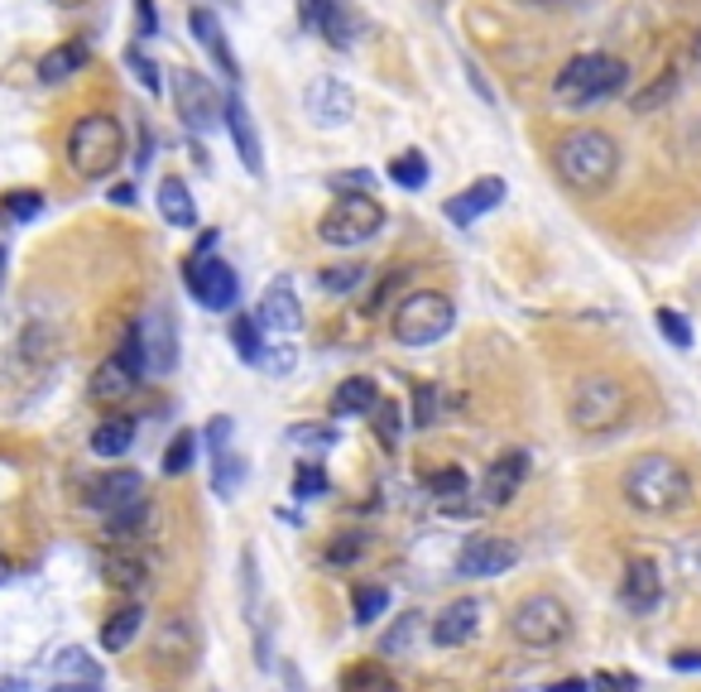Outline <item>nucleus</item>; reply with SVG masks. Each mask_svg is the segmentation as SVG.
<instances>
[{
	"mask_svg": "<svg viewBox=\"0 0 701 692\" xmlns=\"http://www.w3.org/2000/svg\"><path fill=\"white\" fill-rule=\"evenodd\" d=\"M466 486H471V481H466L461 467H443V471L428 476V490H433V496H443V500H461Z\"/></svg>",
	"mask_w": 701,
	"mask_h": 692,
	"instance_id": "obj_41",
	"label": "nucleus"
},
{
	"mask_svg": "<svg viewBox=\"0 0 701 692\" xmlns=\"http://www.w3.org/2000/svg\"><path fill=\"white\" fill-rule=\"evenodd\" d=\"M125 68L135 72V82L144 86V92H164V78H159V63L154 58H144V49H125Z\"/></svg>",
	"mask_w": 701,
	"mask_h": 692,
	"instance_id": "obj_40",
	"label": "nucleus"
},
{
	"mask_svg": "<svg viewBox=\"0 0 701 692\" xmlns=\"http://www.w3.org/2000/svg\"><path fill=\"white\" fill-rule=\"evenodd\" d=\"M144 519H150V500H140V505H130V510L111 515V533H135Z\"/></svg>",
	"mask_w": 701,
	"mask_h": 692,
	"instance_id": "obj_50",
	"label": "nucleus"
},
{
	"mask_svg": "<svg viewBox=\"0 0 701 692\" xmlns=\"http://www.w3.org/2000/svg\"><path fill=\"white\" fill-rule=\"evenodd\" d=\"M624 82H630V63L616 53H577L567 58L562 72L552 78V96L562 101V106H596V101L624 92Z\"/></svg>",
	"mask_w": 701,
	"mask_h": 692,
	"instance_id": "obj_3",
	"label": "nucleus"
},
{
	"mask_svg": "<svg viewBox=\"0 0 701 692\" xmlns=\"http://www.w3.org/2000/svg\"><path fill=\"white\" fill-rule=\"evenodd\" d=\"M379 404V385L365 380V375H350V380L337 385V395H332V414L337 418H350V414H370Z\"/></svg>",
	"mask_w": 701,
	"mask_h": 692,
	"instance_id": "obj_26",
	"label": "nucleus"
},
{
	"mask_svg": "<svg viewBox=\"0 0 701 692\" xmlns=\"http://www.w3.org/2000/svg\"><path fill=\"white\" fill-rule=\"evenodd\" d=\"M389 179L399 183V187H408V193H418V187L433 179V164H428V159H423L418 150H408V154H399V159L389 164Z\"/></svg>",
	"mask_w": 701,
	"mask_h": 692,
	"instance_id": "obj_33",
	"label": "nucleus"
},
{
	"mask_svg": "<svg viewBox=\"0 0 701 692\" xmlns=\"http://www.w3.org/2000/svg\"><path fill=\"white\" fill-rule=\"evenodd\" d=\"M144 562L140 558H130V553H106L101 558V582L115 587V591H140L144 587Z\"/></svg>",
	"mask_w": 701,
	"mask_h": 692,
	"instance_id": "obj_30",
	"label": "nucleus"
},
{
	"mask_svg": "<svg viewBox=\"0 0 701 692\" xmlns=\"http://www.w3.org/2000/svg\"><path fill=\"white\" fill-rule=\"evenodd\" d=\"M399 284H404V269H394V274H389V279H385V284H379V288H375L370 308H375V313H379V308H385V303H389V294H394V288H399Z\"/></svg>",
	"mask_w": 701,
	"mask_h": 692,
	"instance_id": "obj_54",
	"label": "nucleus"
},
{
	"mask_svg": "<svg viewBox=\"0 0 701 692\" xmlns=\"http://www.w3.org/2000/svg\"><path fill=\"white\" fill-rule=\"evenodd\" d=\"M337 688H342V692H399L394 673H389L379 659H365V663H350V669H342Z\"/></svg>",
	"mask_w": 701,
	"mask_h": 692,
	"instance_id": "obj_27",
	"label": "nucleus"
},
{
	"mask_svg": "<svg viewBox=\"0 0 701 692\" xmlns=\"http://www.w3.org/2000/svg\"><path fill=\"white\" fill-rule=\"evenodd\" d=\"M624 500L639 515H678L692 505V476L678 457L668 452H644L624 471Z\"/></svg>",
	"mask_w": 701,
	"mask_h": 692,
	"instance_id": "obj_1",
	"label": "nucleus"
},
{
	"mask_svg": "<svg viewBox=\"0 0 701 692\" xmlns=\"http://www.w3.org/2000/svg\"><path fill=\"white\" fill-rule=\"evenodd\" d=\"M509 634H515L524 649H558V644L572 640V611H567V601L552 597V591H534V597H524L515 606Z\"/></svg>",
	"mask_w": 701,
	"mask_h": 692,
	"instance_id": "obj_6",
	"label": "nucleus"
},
{
	"mask_svg": "<svg viewBox=\"0 0 701 692\" xmlns=\"http://www.w3.org/2000/svg\"><path fill=\"white\" fill-rule=\"evenodd\" d=\"M294 342H274V346H265V370H274V375H288V370H294Z\"/></svg>",
	"mask_w": 701,
	"mask_h": 692,
	"instance_id": "obj_49",
	"label": "nucleus"
},
{
	"mask_svg": "<svg viewBox=\"0 0 701 692\" xmlns=\"http://www.w3.org/2000/svg\"><path fill=\"white\" fill-rule=\"evenodd\" d=\"M350 611H356V625H375L389 611V587H356L350 591Z\"/></svg>",
	"mask_w": 701,
	"mask_h": 692,
	"instance_id": "obj_35",
	"label": "nucleus"
},
{
	"mask_svg": "<svg viewBox=\"0 0 701 692\" xmlns=\"http://www.w3.org/2000/svg\"><path fill=\"white\" fill-rule=\"evenodd\" d=\"M183 284H187V294L197 298V308H207V313H226V308H236V298H241L236 269H231L226 260H216V255H193V260H187Z\"/></svg>",
	"mask_w": 701,
	"mask_h": 692,
	"instance_id": "obj_9",
	"label": "nucleus"
},
{
	"mask_svg": "<svg viewBox=\"0 0 701 692\" xmlns=\"http://www.w3.org/2000/svg\"><path fill=\"white\" fill-rule=\"evenodd\" d=\"M370 414H375V438L385 442V447L399 442V404H394V399H379Z\"/></svg>",
	"mask_w": 701,
	"mask_h": 692,
	"instance_id": "obj_43",
	"label": "nucleus"
},
{
	"mask_svg": "<svg viewBox=\"0 0 701 692\" xmlns=\"http://www.w3.org/2000/svg\"><path fill=\"white\" fill-rule=\"evenodd\" d=\"M288 442H294V447H317V452H323V447L337 442V428H332V424H298V428H288Z\"/></svg>",
	"mask_w": 701,
	"mask_h": 692,
	"instance_id": "obj_44",
	"label": "nucleus"
},
{
	"mask_svg": "<svg viewBox=\"0 0 701 692\" xmlns=\"http://www.w3.org/2000/svg\"><path fill=\"white\" fill-rule=\"evenodd\" d=\"M212 490L222 500H236V490H241V481H245V467H241V457L236 452H212Z\"/></svg>",
	"mask_w": 701,
	"mask_h": 692,
	"instance_id": "obj_32",
	"label": "nucleus"
},
{
	"mask_svg": "<svg viewBox=\"0 0 701 692\" xmlns=\"http://www.w3.org/2000/svg\"><path fill=\"white\" fill-rule=\"evenodd\" d=\"M135 14H140V39H154V29H159L154 0H135Z\"/></svg>",
	"mask_w": 701,
	"mask_h": 692,
	"instance_id": "obj_53",
	"label": "nucleus"
},
{
	"mask_svg": "<svg viewBox=\"0 0 701 692\" xmlns=\"http://www.w3.org/2000/svg\"><path fill=\"white\" fill-rule=\"evenodd\" d=\"M197 457V432H173V442L164 447V476H183L187 467H193Z\"/></svg>",
	"mask_w": 701,
	"mask_h": 692,
	"instance_id": "obj_37",
	"label": "nucleus"
},
{
	"mask_svg": "<svg viewBox=\"0 0 701 692\" xmlns=\"http://www.w3.org/2000/svg\"><path fill=\"white\" fill-rule=\"evenodd\" d=\"M327 496V471L317 467V461H298L294 471V500H317Z\"/></svg>",
	"mask_w": 701,
	"mask_h": 692,
	"instance_id": "obj_38",
	"label": "nucleus"
},
{
	"mask_svg": "<svg viewBox=\"0 0 701 692\" xmlns=\"http://www.w3.org/2000/svg\"><path fill=\"white\" fill-rule=\"evenodd\" d=\"M480 625V601L476 597H461V601H447L443 611L433 615V644L437 649H457L476 634Z\"/></svg>",
	"mask_w": 701,
	"mask_h": 692,
	"instance_id": "obj_20",
	"label": "nucleus"
},
{
	"mask_svg": "<svg viewBox=\"0 0 701 692\" xmlns=\"http://www.w3.org/2000/svg\"><path fill=\"white\" fill-rule=\"evenodd\" d=\"M673 669L678 673H701V649H682V654H673Z\"/></svg>",
	"mask_w": 701,
	"mask_h": 692,
	"instance_id": "obj_55",
	"label": "nucleus"
},
{
	"mask_svg": "<svg viewBox=\"0 0 701 692\" xmlns=\"http://www.w3.org/2000/svg\"><path fill=\"white\" fill-rule=\"evenodd\" d=\"M519 562V548L515 539L505 533H471L461 548H457V572L461 577H500Z\"/></svg>",
	"mask_w": 701,
	"mask_h": 692,
	"instance_id": "obj_12",
	"label": "nucleus"
},
{
	"mask_svg": "<svg viewBox=\"0 0 701 692\" xmlns=\"http://www.w3.org/2000/svg\"><path fill=\"white\" fill-rule=\"evenodd\" d=\"M433 404H437V385H418V395H414V424L418 428H433Z\"/></svg>",
	"mask_w": 701,
	"mask_h": 692,
	"instance_id": "obj_51",
	"label": "nucleus"
},
{
	"mask_svg": "<svg viewBox=\"0 0 701 692\" xmlns=\"http://www.w3.org/2000/svg\"><path fill=\"white\" fill-rule=\"evenodd\" d=\"M451 327H457V308H451L447 294H433V288H418V294H408L399 308H394V317H389L394 342H399V346H414V352H418V346L443 342Z\"/></svg>",
	"mask_w": 701,
	"mask_h": 692,
	"instance_id": "obj_5",
	"label": "nucleus"
},
{
	"mask_svg": "<svg viewBox=\"0 0 701 692\" xmlns=\"http://www.w3.org/2000/svg\"><path fill=\"white\" fill-rule=\"evenodd\" d=\"M6 207H10L14 222H29V216H39V212H43V197H39V193H29V187H20V193H10V197H6Z\"/></svg>",
	"mask_w": 701,
	"mask_h": 692,
	"instance_id": "obj_47",
	"label": "nucleus"
},
{
	"mask_svg": "<svg viewBox=\"0 0 701 692\" xmlns=\"http://www.w3.org/2000/svg\"><path fill=\"white\" fill-rule=\"evenodd\" d=\"M418 630H423V620H418V611H404L399 620H394V630L379 640V654H389V659H399V654H408V644L418 640Z\"/></svg>",
	"mask_w": 701,
	"mask_h": 692,
	"instance_id": "obj_36",
	"label": "nucleus"
},
{
	"mask_svg": "<svg viewBox=\"0 0 701 692\" xmlns=\"http://www.w3.org/2000/svg\"><path fill=\"white\" fill-rule=\"evenodd\" d=\"M303 106H308V115L323 130H337V125H346L350 115H356V92L342 82V78H313L308 82V92H303Z\"/></svg>",
	"mask_w": 701,
	"mask_h": 692,
	"instance_id": "obj_14",
	"label": "nucleus"
},
{
	"mask_svg": "<svg viewBox=\"0 0 701 692\" xmlns=\"http://www.w3.org/2000/svg\"><path fill=\"white\" fill-rule=\"evenodd\" d=\"M0 279H6V251H0Z\"/></svg>",
	"mask_w": 701,
	"mask_h": 692,
	"instance_id": "obj_62",
	"label": "nucleus"
},
{
	"mask_svg": "<svg viewBox=\"0 0 701 692\" xmlns=\"http://www.w3.org/2000/svg\"><path fill=\"white\" fill-rule=\"evenodd\" d=\"M231 342H236V356L245 366H260V360H265V327H260V317H251V313L231 317Z\"/></svg>",
	"mask_w": 701,
	"mask_h": 692,
	"instance_id": "obj_29",
	"label": "nucleus"
},
{
	"mask_svg": "<svg viewBox=\"0 0 701 692\" xmlns=\"http://www.w3.org/2000/svg\"><path fill=\"white\" fill-rule=\"evenodd\" d=\"M558 173H562V183L572 187V193H606L610 183H616V173H620V144L616 135H606V130H596V125H581L572 130V135H562L558 140Z\"/></svg>",
	"mask_w": 701,
	"mask_h": 692,
	"instance_id": "obj_2",
	"label": "nucleus"
},
{
	"mask_svg": "<svg viewBox=\"0 0 701 692\" xmlns=\"http://www.w3.org/2000/svg\"><path fill=\"white\" fill-rule=\"evenodd\" d=\"M317 279H323L327 294H350V288L365 279V265H356V260H346V265H327Z\"/></svg>",
	"mask_w": 701,
	"mask_h": 692,
	"instance_id": "obj_39",
	"label": "nucleus"
},
{
	"mask_svg": "<svg viewBox=\"0 0 701 692\" xmlns=\"http://www.w3.org/2000/svg\"><path fill=\"white\" fill-rule=\"evenodd\" d=\"M140 375H144V346H140V327H130L125 342H121V352L106 356V360L96 366V375H92V399L115 404V399L135 395Z\"/></svg>",
	"mask_w": 701,
	"mask_h": 692,
	"instance_id": "obj_11",
	"label": "nucleus"
},
{
	"mask_svg": "<svg viewBox=\"0 0 701 692\" xmlns=\"http://www.w3.org/2000/svg\"><path fill=\"white\" fill-rule=\"evenodd\" d=\"M222 125H226V135L231 144H236V154H241V164L245 173H265V154H260V135H255V121H251V111H245V101L241 96H226V106H222Z\"/></svg>",
	"mask_w": 701,
	"mask_h": 692,
	"instance_id": "obj_19",
	"label": "nucleus"
},
{
	"mask_svg": "<svg viewBox=\"0 0 701 692\" xmlns=\"http://www.w3.org/2000/svg\"><path fill=\"white\" fill-rule=\"evenodd\" d=\"M548 692H591V683H581V678H562V683H552Z\"/></svg>",
	"mask_w": 701,
	"mask_h": 692,
	"instance_id": "obj_56",
	"label": "nucleus"
},
{
	"mask_svg": "<svg viewBox=\"0 0 701 692\" xmlns=\"http://www.w3.org/2000/svg\"><path fill=\"white\" fill-rule=\"evenodd\" d=\"M193 34L202 43V53L216 63V72H222L226 82H241V63H236V53H231V43H226V34H222V24H216L212 10H193Z\"/></svg>",
	"mask_w": 701,
	"mask_h": 692,
	"instance_id": "obj_22",
	"label": "nucleus"
},
{
	"mask_svg": "<svg viewBox=\"0 0 701 692\" xmlns=\"http://www.w3.org/2000/svg\"><path fill=\"white\" fill-rule=\"evenodd\" d=\"M140 346H144V370L169 375L179 366V332H173V313L164 303H154L150 317L140 323Z\"/></svg>",
	"mask_w": 701,
	"mask_h": 692,
	"instance_id": "obj_13",
	"label": "nucleus"
},
{
	"mask_svg": "<svg viewBox=\"0 0 701 692\" xmlns=\"http://www.w3.org/2000/svg\"><path fill=\"white\" fill-rule=\"evenodd\" d=\"M144 500V476L140 471H106V476H96V481H87V505L101 515H121L130 510V505H140Z\"/></svg>",
	"mask_w": 701,
	"mask_h": 692,
	"instance_id": "obj_16",
	"label": "nucleus"
},
{
	"mask_svg": "<svg viewBox=\"0 0 701 692\" xmlns=\"http://www.w3.org/2000/svg\"><path fill=\"white\" fill-rule=\"evenodd\" d=\"M154 202H159V216H164L169 226H179V231L197 226V202H193V193H187L183 179H164V183H159Z\"/></svg>",
	"mask_w": 701,
	"mask_h": 692,
	"instance_id": "obj_23",
	"label": "nucleus"
},
{
	"mask_svg": "<svg viewBox=\"0 0 701 692\" xmlns=\"http://www.w3.org/2000/svg\"><path fill=\"white\" fill-rule=\"evenodd\" d=\"M140 625H144V606H121V611H111V620L106 625H101V649H106V654H121V649H130V640H135L140 634Z\"/></svg>",
	"mask_w": 701,
	"mask_h": 692,
	"instance_id": "obj_24",
	"label": "nucleus"
},
{
	"mask_svg": "<svg viewBox=\"0 0 701 692\" xmlns=\"http://www.w3.org/2000/svg\"><path fill=\"white\" fill-rule=\"evenodd\" d=\"M697 53H701V43H697Z\"/></svg>",
	"mask_w": 701,
	"mask_h": 692,
	"instance_id": "obj_63",
	"label": "nucleus"
},
{
	"mask_svg": "<svg viewBox=\"0 0 701 692\" xmlns=\"http://www.w3.org/2000/svg\"><path fill=\"white\" fill-rule=\"evenodd\" d=\"M524 476H529V452H519V447H515V452L495 457L490 471H486V481H480V500L500 510V505H509V500L519 496Z\"/></svg>",
	"mask_w": 701,
	"mask_h": 692,
	"instance_id": "obj_18",
	"label": "nucleus"
},
{
	"mask_svg": "<svg viewBox=\"0 0 701 692\" xmlns=\"http://www.w3.org/2000/svg\"><path fill=\"white\" fill-rule=\"evenodd\" d=\"M111 197H115V202H125V207H130V202H135V187L121 183V187H111Z\"/></svg>",
	"mask_w": 701,
	"mask_h": 692,
	"instance_id": "obj_57",
	"label": "nucleus"
},
{
	"mask_svg": "<svg viewBox=\"0 0 701 692\" xmlns=\"http://www.w3.org/2000/svg\"><path fill=\"white\" fill-rule=\"evenodd\" d=\"M125 159V130L115 115H82L68 135V164L78 179H111Z\"/></svg>",
	"mask_w": 701,
	"mask_h": 692,
	"instance_id": "obj_4",
	"label": "nucleus"
},
{
	"mask_svg": "<svg viewBox=\"0 0 701 692\" xmlns=\"http://www.w3.org/2000/svg\"><path fill=\"white\" fill-rule=\"evenodd\" d=\"M620 601L630 606L634 615H649L653 606L663 601V572H659V562L644 558V553H634L630 562H624V577H620Z\"/></svg>",
	"mask_w": 701,
	"mask_h": 692,
	"instance_id": "obj_15",
	"label": "nucleus"
},
{
	"mask_svg": "<svg viewBox=\"0 0 701 692\" xmlns=\"http://www.w3.org/2000/svg\"><path fill=\"white\" fill-rule=\"evenodd\" d=\"M673 92H678V72H663V78L653 82L649 92H639V96H634V111L644 115V111H653V106H663V101L673 96Z\"/></svg>",
	"mask_w": 701,
	"mask_h": 692,
	"instance_id": "obj_45",
	"label": "nucleus"
},
{
	"mask_svg": "<svg viewBox=\"0 0 701 692\" xmlns=\"http://www.w3.org/2000/svg\"><path fill=\"white\" fill-rule=\"evenodd\" d=\"M173 101H179V115L193 135H212L222 125V106L226 101L216 96V86L202 78L197 68H179L173 72Z\"/></svg>",
	"mask_w": 701,
	"mask_h": 692,
	"instance_id": "obj_10",
	"label": "nucleus"
},
{
	"mask_svg": "<svg viewBox=\"0 0 701 692\" xmlns=\"http://www.w3.org/2000/svg\"><path fill=\"white\" fill-rule=\"evenodd\" d=\"M659 332L668 342L678 346V352H692V323L682 313H673V308H659Z\"/></svg>",
	"mask_w": 701,
	"mask_h": 692,
	"instance_id": "obj_42",
	"label": "nucleus"
},
{
	"mask_svg": "<svg viewBox=\"0 0 701 692\" xmlns=\"http://www.w3.org/2000/svg\"><path fill=\"white\" fill-rule=\"evenodd\" d=\"M207 442H212V452H231V418H212Z\"/></svg>",
	"mask_w": 701,
	"mask_h": 692,
	"instance_id": "obj_52",
	"label": "nucleus"
},
{
	"mask_svg": "<svg viewBox=\"0 0 701 692\" xmlns=\"http://www.w3.org/2000/svg\"><path fill=\"white\" fill-rule=\"evenodd\" d=\"M87 63V43L82 39H72V43H58V49H49L39 58V82H49V86H58V82H68L72 72H78Z\"/></svg>",
	"mask_w": 701,
	"mask_h": 692,
	"instance_id": "obj_25",
	"label": "nucleus"
},
{
	"mask_svg": "<svg viewBox=\"0 0 701 692\" xmlns=\"http://www.w3.org/2000/svg\"><path fill=\"white\" fill-rule=\"evenodd\" d=\"M49 6H58V10H78V6H87V0H49Z\"/></svg>",
	"mask_w": 701,
	"mask_h": 692,
	"instance_id": "obj_59",
	"label": "nucleus"
},
{
	"mask_svg": "<svg viewBox=\"0 0 701 692\" xmlns=\"http://www.w3.org/2000/svg\"><path fill=\"white\" fill-rule=\"evenodd\" d=\"M519 6H562V0H519Z\"/></svg>",
	"mask_w": 701,
	"mask_h": 692,
	"instance_id": "obj_60",
	"label": "nucleus"
},
{
	"mask_svg": "<svg viewBox=\"0 0 701 692\" xmlns=\"http://www.w3.org/2000/svg\"><path fill=\"white\" fill-rule=\"evenodd\" d=\"M260 327L265 332H280V337H294V332L303 327V308H298V298H294V284L288 279H274L265 288V298H260Z\"/></svg>",
	"mask_w": 701,
	"mask_h": 692,
	"instance_id": "obj_21",
	"label": "nucleus"
},
{
	"mask_svg": "<svg viewBox=\"0 0 701 692\" xmlns=\"http://www.w3.org/2000/svg\"><path fill=\"white\" fill-rule=\"evenodd\" d=\"M53 673H58V683H101V669L82 654V649H63L53 663Z\"/></svg>",
	"mask_w": 701,
	"mask_h": 692,
	"instance_id": "obj_34",
	"label": "nucleus"
},
{
	"mask_svg": "<svg viewBox=\"0 0 701 692\" xmlns=\"http://www.w3.org/2000/svg\"><path fill=\"white\" fill-rule=\"evenodd\" d=\"M6 572H10V562H6V558H0V582H6Z\"/></svg>",
	"mask_w": 701,
	"mask_h": 692,
	"instance_id": "obj_61",
	"label": "nucleus"
},
{
	"mask_svg": "<svg viewBox=\"0 0 701 692\" xmlns=\"http://www.w3.org/2000/svg\"><path fill=\"white\" fill-rule=\"evenodd\" d=\"M500 202H505V179H476L466 193L443 202V216L457 222V226H476L480 216H486L490 207H500Z\"/></svg>",
	"mask_w": 701,
	"mask_h": 692,
	"instance_id": "obj_17",
	"label": "nucleus"
},
{
	"mask_svg": "<svg viewBox=\"0 0 701 692\" xmlns=\"http://www.w3.org/2000/svg\"><path fill=\"white\" fill-rule=\"evenodd\" d=\"M591 692H639V678L634 673H616V669H601L591 678Z\"/></svg>",
	"mask_w": 701,
	"mask_h": 692,
	"instance_id": "obj_46",
	"label": "nucleus"
},
{
	"mask_svg": "<svg viewBox=\"0 0 701 692\" xmlns=\"http://www.w3.org/2000/svg\"><path fill=\"white\" fill-rule=\"evenodd\" d=\"M130 442H135V418H121V414H111L106 424H96V432H92L96 457H121V452H130Z\"/></svg>",
	"mask_w": 701,
	"mask_h": 692,
	"instance_id": "obj_28",
	"label": "nucleus"
},
{
	"mask_svg": "<svg viewBox=\"0 0 701 692\" xmlns=\"http://www.w3.org/2000/svg\"><path fill=\"white\" fill-rule=\"evenodd\" d=\"M385 226V207L370 193H342L317 222V236L327 245H365L375 231Z\"/></svg>",
	"mask_w": 701,
	"mask_h": 692,
	"instance_id": "obj_8",
	"label": "nucleus"
},
{
	"mask_svg": "<svg viewBox=\"0 0 701 692\" xmlns=\"http://www.w3.org/2000/svg\"><path fill=\"white\" fill-rule=\"evenodd\" d=\"M327 10H332V0H298V24L308 29V34H323Z\"/></svg>",
	"mask_w": 701,
	"mask_h": 692,
	"instance_id": "obj_48",
	"label": "nucleus"
},
{
	"mask_svg": "<svg viewBox=\"0 0 701 692\" xmlns=\"http://www.w3.org/2000/svg\"><path fill=\"white\" fill-rule=\"evenodd\" d=\"M360 34V14L346 6V0H332V10H327V20H323V39L332 43V49H350Z\"/></svg>",
	"mask_w": 701,
	"mask_h": 692,
	"instance_id": "obj_31",
	"label": "nucleus"
},
{
	"mask_svg": "<svg viewBox=\"0 0 701 692\" xmlns=\"http://www.w3.org/2000/svg\"><path fill=\"white\" fill-rule=\"evenodd\" d=\"M53 692H96V683H58Z\"/></svg>",
	"mask_w": 701,
	"mask_h": 692,
	"instance_id": "obj_58",
	"label": "nucleus"
},
{
	"mask_svg": "<svg viewBox=\"0 0 701 692\" xmlns=\"http://www.w3.org/2000/svg\"><path fill=\"white\" fill-rule=\"evenodd\" d=\"M567 414H572L581 432H610L630 414V389L616 375H587V380H577L572 399H567Z\"/></svg>",
	"mask_w": 701,
	"mask_h": 692,
	"instance_id": "obj_7",
	"label": "nucleus"
}]
</instances>
